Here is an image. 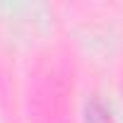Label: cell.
I'll list each match as a JSON object with an SVG mask.
<instances>
[{"label": "cell", "mask_w": 123, "mask_h": 123, "mask_svg": "<svg viewBox=\"0 0 123 123\" xmlns=\"http://www.w3.org/2000/svg\"><path fill=\"white\" fill-rule=\"evenodd\" d=\"M87 123H111V113L99 101H94L92 106H87Z\"/></svg>", "instance_id": "6da1fadb"}]
</instances>
